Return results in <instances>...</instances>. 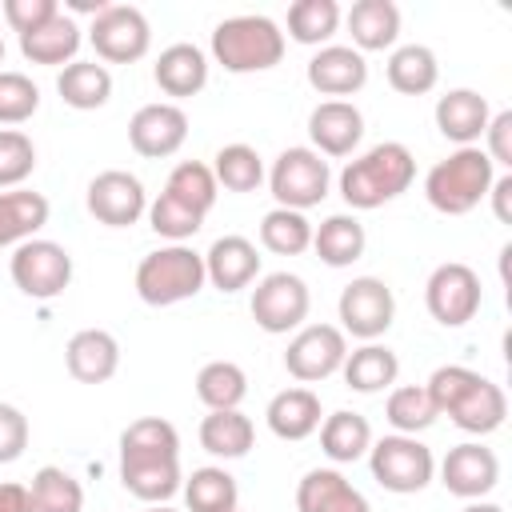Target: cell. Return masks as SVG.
<instances>
[{
    "mask_svg": "<svg viewBox=\"0 0 512 512\" xmlns=\"http://www.w3.org/2000/svg\"><path fill=\"white\" fill-rule=\"evenodd\" d=\"M348 356V340L336 324H304L296 328V336L288 340V352H284V368L292 380L300 384H316V380H328L340 372Z\"/></svg>",
    "mask_w": 512,
    "mask_h": 512,
    "instance_id": "4fadbf2b",
    "label": "cell"
},
{
    "mask_svg": "<svg viewBox=\"0 0 512 512\" xmlns=\"http://www.w3.org/2000/svg\"><path fill=\"white\" fill-rule=\"evenodd\" d=\"M184 140H188V116H184L180 104L156 100V104L136 108L132 120H128V144L144 160L176 156L184 148Z\"/></svg>",
    "mask_w": 512,
    "mask_h": 512,
    "instance_id": "9a60e30c",
    "label": "cell"
},
{
    "mask_svg": "<svg viewBox=\"0 0 512 512\" xmlns=\"http://www.w3.org/2000/svg\"><path fill=\"white\" fill-rule=\"evenodd\" d=\"M328 184H332L328 160L320 152L304 148V144L284 148L272 160V172H268V188H272L276 208H292V212L316 208L328 196Z\"/></svg>",
    "mask_w": 512,
    "mask_h": 512,
    "instance_id": "52a82bcc",
    "label": "cell"
},
{
    "mask_svg": "<svg viewBox=\"0 0 512 512\" xmlns=\"http://www.w3.org/2000/svg\"><path fill=\"white\" fill-rule=\"evenodd\" d=\"M260 244L276 256H300L304 248H312V224H308L304 212L272 208L260 220Z\"/></svg>",
    "mask_w": 512,
    "mask_h": 512,
    "instance_id": "b9f144b4",
    "label": "cell"
},
{
    "mask_svg": "<svg viewBox=\"0 0 512 512\" xmlns=\"http://www.w3.org/2000/svg\"><path fill=\"white\" fill-rule=\"evenodd\" d=\"M384 416L388 424L400 432V436H416L424 428L436 424V408L424 392V384H404V388H392L388 404H384Z\"/></svg>",
    "mask_w": 512,
    "mask_h": 512,
    "instance_id": "7bdbcfd3",
    "label": "cell"
},
{
    "mask_svg": "<svg viewBox=\"0 0 512 512\" xmlns=\"http://www.w3.org/2000/svg\"><path fill=\"white\" fill-rule=\"evenodd\" d=\"M0 52H4V40H0Z\"/></svg>",
    "mask_w": 512,
    "mask_h": 512,
    "instance_id": "11a10c76",
    "label": "cell"
},
{
    "mask_svg": "<svg viewBox=\"0 0 512 512\" xmlns=\"http://www.w3.org/2000/svg\"><path fill=\"white\" fill-rule=\"evenodd\" d=\"M484 156L492 164L512 168V108H504V112H496L488 120V128H484Z\"/></svg>",
    "mask_w": 512,
    "mask_h": 512,
    "instance_id": "681fc988",
    "label": "cell"
},
{
    "mask_svg": "<svg viewBox=\"0 0 512 512\" xmlns=\"http://www.w3.org/2000/svg\"><path fill=\"white\" fill-rule=\"evenodd\" d=\"M0 12H4V20H8V28H12L16 36H28V32H36L40 24H48V20L60 12V4H56V0H4Z\"/></svg>",
    "mask_w": 512,
    "mask_h": 512,
    "instance_id": "7dc6e473",
    "label": "cell"
},
{
    "mask_svg": "<svg viewBox=\"0 0 512 512\" xmlns=\"http://www.w3.org/2000/svg\"><path fill=\"white\" fill-rule=\"evenodd\" d=\"M336 316H340V332L372 344L392 328L396 296L380 276H356L352 284H344L336 300Z\"/></svg>",
    "mask_w": 512,
    "mask_h": 512,
    "instance_id": "7c38bea8",
    "label": "cell"
},
{
    "mask_svg": "<svg viewBox=\"0 0 512 512\" xmlns=\"http://www.w3.org/2000/svg\"><path fill=\"white\" fill-rule=\"evenodd\" d=\"M0 60H4V52H0Z\"/></svg>",
    "mask_w": 512,
    "mask_h": 512,
    "instance_id": "6f0895ef",
    "label": "cell"
},
{
    "mask_svg": "<svg viewBox=\"0 0 512 512\" xmlns=\"http://www.w3.org/2000/svg\"><path fill=\"white\" fill-rule=\"evenodd\" d=\"M340 372H344V384H348L352 392L372 396V392H384V388L396 384L400 360H396V352H392L388 344H376V340H372V344L352 348V352L344 356Z\"/></svg>",
    "mask_w": 512,
    "mask_h": 512,
    "instance_id": "4316f807",
    "label": "cell"
},
{
    "mask_svg": "<svg viewBox=\"0 0 512 512\" xmlns=\"http://www.w3.org/2000/svg\"><path fill=\"white\" fill-rule=\"evenodd\" d=\"M460 512H504L500 504H492V500H468Z\"/></svg>",
    "mask_w": 512,
    "mask_h": 512,
    "instance_id": "f5cc1de1",
    "label": "cell"
},
{
    "mask_svg": "<svg viewBox=\"0 0 512 512\" xmlns=\"http://www.w3.org/2000/svg\"><path fill=\"white\" fill-rule=\"evenodd\" d=\"M0 512H32V496L24 484H0Z\"/></svg>",
    "mask_w": 512,
    "mask_h": 512,
    "instance_id": "816d5d0a",
    "label": "cell"
},
{
    "mask_svg": "<svg viewBox=\"0 0 512 512\" xmlns=\"http://www.w3.org/2000/svg\"><path fill=\"white\" fill-rule=\"evenodd\" d=\"M264 420H268L272 436H280V440H308L320 428L324 408L312 388H284L268 400Z\"/></svg>",
    "mask_w": 512,
    "mask_h": 512,
    "instance_id": "cb8c5ba5",
    "label": "cell"
},
{
    "mask_svg": "<svg viewBox=\"0 0 512 512\" xmlns=\"http://www.w3.org/2000/svg\"><path fill=\"white\" fill-rule=\"evenodd\" d=\"M64 364H68V376L72 380H80V384H104L120 368V344L104 328H80L64 344Z\"/></svg>",
    "mask_w": 512,
    "mask_h": 512,
    "instance_id": "7402d4cb",
    "label": "cell"
},
{
    "mask_svg": "<svg viewBox=\"0 0 512 512\" xmlns=\"http://www.w3.org/2000/svg\"><path fill=\"white\" fill-rule=\"evenodd\" d=\"M436 416H448L460 432L468 436H488L504 424L508 416V396L496 380L464 368V364H444L428 376L424 384Z\"/></svg>",
    "mask_w": 512,
    "mask_h": 512,
    "instance_id": "6da1fadb",
    "label": "cell"
},
{
    "mask_svg": "<svg viewBox=\"0 0 512 512\" xmlns=\"http://www.w3.org/2000/svg\"><path fill=\"white\" fill-rule=\"evenodd\" d=\"M440 484L460 500H484L500 484V460L480 440H464L440 460Z\"/></svg>",
    "mask_w": 512,
    "mask_h": 512,
    "instance_id": "2e32d148",
    "label": "cell"
},
{
    "mask_svg": "<svg viewBox=\"0 0 512 512\" xmlns=\"http://www.w3.org/2000/svg\"><path fill=\"white\" fill-rule=\"evenodd\" d=\"M308 84L320 96L344 100V96H352V92H360L368 84V60L352 44H324L308 60Z\"/></svg>",
    "mask_w": 512,
    "mask_h": 512,
    "instance_id": "ac0fdd59",
    "label": "cell"
},
{
    "mask_svg": "<svg viewBox=\"0 0 512 512\" xmlns=\"http://www.w3.org/2000/svg\"><path fill=\"white\" fill-rule=\"evenodd\" d=\"M416 180V156L408 152V144L400 140H384L372 144L364 156L348 160V168L340 172V196L348 208L356 212H372L396 196H404Z\"/></svg>",
    "mask_w": 512,
    "mask_h": 512,
    "instance_id": "7a4b0ae2",
    "label": "cell"
},
{
    "mask_svg": "<svg viewBox=\"0 0 512 512\" xmlns=\"http://www.w3.org/2000/svg\"><path fill=\"white\" fill-rule=\"evenodd\" d=\"M196 396L208 412H228V408H240L244 396H248V376L240 364L232 360H208L200 372H196Z\"/></svg>",
    "mask_w": 512,
    "mask_h": 512,
    "instance_id": "d590c367",
    "label": "cell"
},
{
    "mask_svg": "<svg viewBox=\"0 0 512 512\" xmlns=\"http://www.w3.org/2000/svg\"><path fill=\"white\" fill-rule=\"evenodd\" d=\"M340 28V4L336 0H296L288 8V36L308 48H324Z\"/></svg>",
    "mask_w": 512,
    "mask_h": 512,
    "instance_id": "74e56055",
    "label": "cell"
},
{
    "mask_svg": "<svg viewBox=\"0 0 512 512\" xmlns=\"http://www.w3.org/2000/svg\"><path fill=\"white\" fill-rule=\"evenodd\" d=\"M120 456H176L180 460V432L164 416H140L120 432Z\"/></svg>",
    "mask_w": 512,
    "mask_h": 512,
    "instance_id": "60d3db41",
    "label": "cell"
},
{
    "mask_svg": "<svg viewBox=\"0 0 512 512\" xmlns=\"http://www.w3.org/2000/svg\"><path fill=\"white\" fill-rule=\"evenodd\" d=\"M252 440H256V428H252V420H248L240 408L208 412V416L200 420V448L212 452V456H220V460H240V456H248Z\"/></svg>",
    "mask_w": 512,
    "mask_h": 512,
    "instance_id": "d6a6232c",
    "label": "cell"
},
{
    "mask_svg": "<svg viewBox=\"0 0 512 512\" xmlns=\"http://www.w3.org/2000/svg\"><path fill=\"white\" fill-rule=\"evenodd\" d=\"M164 192H168L172 200H180L184 208L208 216L212 204H216V196H220V184H216V176H212L208 164H200V160H180V164L168 172Z\"/></svg>",
    "mask_w": 512,
    "mask_h": 512,
    "instance_id": "8d00e7d4",
    "label": "cell"
},
{
    "mask_svg": "<svg viewBox=\"0 0 512 512\" xmlns=\"http://www.w3.org/2000/svg\"><path fill=\"white\" fill-rule=\"evenodd\" d=\"M296 512H372V504L344 472L312 468L296 484Z\"/></svg>",
    "mask_w": 512,
    "mask_h": 512,
    "instance_id": "ffe728a7",
    "label": "cell"
},
{
    "mask_svg": "<svg viewBox=\"0 0 512 512\" xmlns=\"http://www.w3.org/2000/svg\"><path fill=\"white\" fill-rule=\"evenodd\" d=\"M36 172V144L20 128H0V192L20 188Z\"/></svg>",
    "mask_w": 512,
    "mask_h": 512,
    "instance_id": "f6af8a7d",
    "label": "cell"
},
{
    "mask_svg": "<svg viewBox=\"0 0 512 512\" xmlns=\"http://www.w3.org/2000/svg\"><path fill=\"white\" fill-rule=\"evenodd\" d=\"M436 80H440V64L428 44H400L388 56V84L400 96H424L436 88Z\"/></svg>",
    "mask_w": 512,
    "mask_h": 512,
    "instance_id": "836d02e7",
    "label": "cell"
},
{
    "mask_svg": "<svg viewBox=\"0 0 512 512\" xmlns=\"http://www.w3.org/2000/svg\"><path fill=\"white\" fill-rule=\"evenodd\" d=\"M204 276L220 292H240L260 276V252L248 236H220L204 252Z\"/></svg>",
    "mask_w": 512,
    "mask_h": 512,
    "instance_id": "44dd1931",
    "label": "cell"
},
{
    "mask_svg": "<svg viewBox=\"0 0 512 512\" xmlns=\"http://www.w3.org/2000/svg\"><path fill=\"white\" fill-rule=\"evenodd\" d=\"M424 304H428V316L444 328H464L480 304H484V288H480V276L460 264V260H448V264H436L428 284H424Z\"/></svg>",
    "mask_w": 512,
    "mask_h": 512,
    "instance_id": "30bf717a",
    "label": "cell"
},
{
    "mask_svg": "<svg viewBox=\"0 0 512 512\" xmlns=\"http://www.w3.org/2000/svg\"><path fill=\"white\" fill-rule=\"evenodd\" d=\"M312 248L328 268H348V264H356L364 256L368 232H364V224L356 216L336 212V216L320 220V228H312Z\"/></svg>",
    "mask_w": 512,
    "mask_h": 512,
    "instance_id": "f1b7e54d",
    "label": "cell"
},
{
    "mask_svg": "<svg viewBox=\"0 0 512 512\" xmlns=\"http://www.w3.org/2000/svg\"><path fill=\"white\" fill-rule=\"evenodd\" d=\"M88 40L100 60L108 64H136L152 48V24L136 4H108L100 16H92Z\"/></svg>",
    "mask_w": 512,
    "mask_h": 512,
    "instance_id": "8fae6325",
    "label": "cell"
},
{
    "mask_svg": "<svg viewBox=\"0 0 512 512\" xmlns=\"http://www.w3.org/2000/svg\"><path fill=\"white\" fill-rule=\"evenodd\" d=\"M148 224H152L156 236H164V240H172V244H184V240H192V236L204 228V216L192 212V208H184V204L172 200L168 192H160V196L148 204Z\"/></svg>",
    "mask_w": 512,
    "mask_h": 512,
    "instance_id": "ee69618b",
    "label": "cell"
},
{
    "mask_svg": "<svg viewBox=\"0 0 512 512\" xmlns=\"http://www.w3.org/2000/svg\"><path fill=\"white\" fill-rule=\"evenodd\" d=\"M84 204H88V212L100 224L128 228V224H136L148 212V192H144L140 176H132L124 168H108V172H100V176L88 180Z\"/></svg>",
    "mask_w": 512,
    "mask_h": 512,
    "instance_id": "5bb4252c",
    "label": "cell"
},
{
    "mask_svg": "<svg viewBox=\"0 0 512 512\" xmlns=\"http://www.w3.org/2000/svg\"><path fill=\"white\" fill-rule=\"evenodd\" d=\"M208 284L204 276V252L188 244H168L148 252L136 264V296L152 308H168L180 300H192Z\"/></svg>",
    "mask_w": 512,
    "mask_h": 512,
    "instance_id": "5b68a950",
    "label": "cell"
},
{
    "mask_svg": "<svg viewBox=\"0 0 512 512\" xmlns=\"http://www.w3.org/2000/svg\"><path fill=\"white\" fill-rule=\"evenodd\" d=\"M80 24L68 16V12H56L48 24H40L36 32L20 36V52L32 60V64H72V56L80 52Z\"/></svg>",
    "mask_w": 512,
    "mask_h": 512,
    "instance_id": "4dcf8cb0",
    "label": "cell"
},
{
    "mask_svg": "<svg viewBox=\"0 0 512 512\" xmlns=\"http://www.w3.org/2000/svg\"><path fill=\"white\" fill-rule=\"evenodd\" d=\"M248 308L256 328H264L268 336H288L292 328H304L312 292L296 272H268L264 280H256Z\"/></svg>",
    "mask_w": 512,
    "mask_h": 512,
    "instance_id": "9c48e42d",
    "label": "cell"
},
{
    "mask_svg": "<svg viewBox=\"0 0 512 512\" xmlns=\"http://www.w3.org/2000/svg\"><path fill=\"white\" fill-rule=\"evenodd\" d=\"M28 496H32V512H80L84 508V488L72 472L56 468V464H44L32 484H28Z\"/></svg>",
    "mask_w": 512,
    "mask_h": 512,
    "instance_id": "f35d334b",
    "label": "cell"
},
{
    "mask_svg": "<svg viewBox=\"0 0 512 512\" xmlns=\"http://www.w3.org/2000/svg\"><path fill=\"white\" fill-rule=\"evenodd\" d=\"M212 176L228 192H256L264 184V160L252 144H224L212 156Z\"/></svg>",
    "mask_w": 512,
    "mask_h": 512,
    "instance_id": "ab89813d",
    "label": "cell"
},
{
    "mask_svg": "<svg viewBox=\"0 0 512 512\" xmlns=\"http://www.w3.org/2000/svg\"><path fill=\"white\" fill-rule=\"evenodd\" d=\"M316 432H320V448L332 464H352V460L368 456V448H372V424L348 408L324 416Z\"/></svg>",
    "mask_w": 512,
    "mask_h": 512,
    "instance_id": "1f68e13d",
    "label": "cell"
},
{
    "mask_svg": "<svg viewBox=\"0 0 512 512\" xmlns=\"http://www.w3.org/2000/svg\"><path fill=\"white\" fill-rule=\"evenodd\" d=\"M308 140L320 156H352L364 140V116L352 100H320L308 116Z\"/></svg>",
    "mask_w": 512,
    "mask_h": 512,
    "instance_id": "e0dca14e",
    "label": "cell"
},
{
    "mask_svg": "<svg viewBox=\"0 0 512 512\" xmlns=\"http://www.w3.org/2000/svg\"><path fill=\"white\" fill-rule=\"evenodd\" d=\"M492 180H496V164L484 156L480 144H472V148H456L452 156H444L428 168L424 196L444 216H468L488 196Z\"/></svg>",
    "mask_w": 512,
    "mask_h": 512,
    "instance_id": "3957f363",
    "label": "cell"
},
{
    "mask_svg": "<svg viewBox=\"0 0 512 512\" xmlns=\"http://www.w3.org/2000/svg\"><path fill=\"white\" fill-rule=\"evenodd\" d=\"M432 116H436V128L444 140H452L456 148H472L492 120V104L476 88H452L436 100Z\"/></svg>",
    "mask_w": 512,
    "mask_h": 512,
    "instance_id": "d6986e66",
    "label": "cell"
},
{
    "mask_svg": "<svg viewBox=\"0 0 512 512\" xmlns=\"http://www.w3.org/2000/svg\"><path fill=\"white\" fill-rule=\"evenodd\" d=\"M348 32H352V48L360 56L384 52L400 36V8L392 0H356L348 8Z\"/></svg>",
    "mask_w": 512,
    "mask_h": 512,
    "instance_id": "484cf974",
    "label": "cell"
},
{
    "mask_svg": "<svg viewBox=\"0 0 512 512\" xmlns=\"http://www.w3.org/2000/svg\"><path fill=\"white\" fill-rule=\"evenodd\" d=\"M8 272H12V284L32 296V300H56L68 284H72V256L64 244L56 240H24L12 248V260H8Z\"/></svg>",
    "mask_w": 512,
    "mask_h": 512,
    "instance_id": "ba28073f",
    "label": "cell"
},
{
    "mask_svg": "<svg viewBox=\"0 0 512 512\" xmlns=\"http://www.w3.org/2000/svg\"><path fill=\"white\" fill-rule=\"evenodd\" d=\"M368 468H372V480L384 488V492H396V496H412V492H424L436 476V460H432V448L420 444L416 436H380L372 440L368 448Z\"/></svg>",
    "mask_w": 512,
    "mask_h": 512,
    "instance_id": "8992f818",
    "label": "cell"
},
{
    "mask_svg": "<svg viewBox=\"0 0 512 512\" xmlns=\"http://www.w3.org/2000/svg\"><path fill=\"white\" fill-rule=\"evenodd\" d=\"M184 504L188 512H236L240 508V488H236V476L208 464V468H196L184 484Z\"/></svg>",
    "mask_w": 512,
    "mask_h": 512,
    "instance_id": "e575fe53",
    "label": "cell"
},
{
    "mask_svg": "<svg viewBox=\"0 0 512 512\" xmlns=\"http://www.w3.org/2000/svg\"><path fill=\"white\" fill-rule=\"evenodd\" d=\"M156 84L164 96H196L204 84H208V56L196 48V44H168L160 56H156V68H152Z\"/></svg>",
    "mask_w": 512,
    "mask_h": 512,
    "instance_id": "d4e9b609",
    "label": "cell"
},
{
    "mask_svg": "<svg viewBox=\"0 0 512 512\" xmlns=\"http://www.w3.org/2000/svg\"><path fill=\"white\" fill-rule=\"evenodd\" d=\"M120 484L144 504H164L184 484L180 460L176 456H120Z\"/></svg>",
    "mask_w": 512,
    "mask_h": 512,
    "instance_id": "603a6c76",
    "label": "cell"
},
{
    "mask_svg": "<svg viewBox=\"0 0 512 512\" xmlns=\"http://www.w3.org/2000/svg\"><path fill=\"white\" fill-rule=\"evenodd\" d=\"M148 512H176V508H164V504H152Z\"/></svg>",
    "mask_w": 512,
    "mask_h": 512,
    "instance_id": "db71d44e",
    "label": "cell"
},
{
    "mask_svg": "<svg viewBox=\"0 0 512 512\" xmlns=\"http://www.w3.org/2000/svg\"><path fill=\"white\" fill-rule=\"evenodd\" d=\"M212 56L224 72H268L284 60V32L268 16H228L212 28Z\"/></svg>",
    "mask_w": 512,
    "mask_h": 512,
    "instance_id": "277c9868",
    "label": "cell"
},
{
    "mask_svg": "<svg viewBox=\"0 0 512 512\" xmlns=\"http://www.w3.org/2000/svg\"><path fill=\"white\" fill-rule=\"evenodd\" d=\"M48 224V200L32 188L0 192V248H16L32 240Z\"/></svg>",
    "mask_w": 512,
    "mask_h": 512,
    "instance_id": "f546056e",
    "label": "cell"
},
{
    "mask_svg": "<svg viewBox=\"0 0 512 512\" xmlns=\"http://www.w3.org/2000/svg\"><path fill=\"white\" fill-rule=\"evenodd\" d=\"M28 448V416L16 404H0V464H16Z\"/></svg>",
    "mask_w": 512,
    "mask_h": 512,
    "instance_id": "c3c4849f",
    "label": "cell"
},
{
    "mask_svg": "<svg viewBox=\"0 0 512 512\" xmlns=\"http://www.w3.org/2000/svg\"><path fill=\"white\" fill-rule=\"evenodd\" d=\"M236 512H244V508H236Z\"/></svg>",
    "mask_w": 512,
    "mask_h": 512,
    "instance_id": "9f6ffc18",
    "label": "cell"
},
{
    "mask_svg": "<svg viewBox=\"0 0 512 512\" xmlns=\"http://www.w3.org/2000/svg\"><path fill=\"white\" fill-rule=\"evenodd\" d=\"M40 108V88L24 72H0V124H24Z\"/></svg>",
    "mask_w": 512,
    "mask_h": 512,
    "instance_id": "bcb514c9",
    "label": "cell"
},
{
    "mask_svg": "<svg viewBox=\"0 0 512 512\" xmlns=\"http://www.w3.org/2000/svg\"><path fill=\"white\" fill-rule=\"evenodd\" d=\"M56 92H60V100H64L68 108H76V112H96V108H104L108 96H112V72H108L104 64H96V60H72V64L60 68Z\"/></svg>",
    "mask_w": 512,
    "mask_h": 512,
    "instance_id": "83f0119b",
    "label": "cell"
},
{
    "mask_svg": "<svg viewBox=\"0 0 512 512\" xmlns=\"http://www.w3.org/2000/svg\"><path fill=\"white\" fill-rule=\"evenodd\" d=\"M488 200H492V212L500 224H512V172L496 176L492 188H488Z\"/></svg>",
    "mask_w": 512,
    "mask_h": 512,
    "instance_id": "f907efd6",
    "label": "cell"
}]
</instances>
